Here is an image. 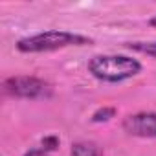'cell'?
<instances>
[{
    "mask_svg": "<svg viewBox=\"0 0 156 156\" xmlns=\"http://www.w3.org/2000/svg\"><path fill=\"white\" fill-rule=\"evenodd\" d=\"M24 156H50L44 149H31V151H28Z\"/></svg>",
    "mask_w": 156,
    "mask_h": 156,
    "instance_id": "obj_9",
    "label": "cell"
},
{
    "mask_svg": "<svg viewBox=\"0 0 156 156\" xmlns=\"http://www.w3.org/2000/svg\"><path fill=\"white\" fill-rule=\"evenodd\" d=\"M72 156H101V149L94 141H77L72 145Z\"/></svg>",
    "mask_w": 156,
    "mask_h": 156,
    "instance_id": "obj_5",
    "label": "cell"
},
{
    "mask_svg": "<svg viewBox=\"0 0 156 156\" xmlns=\"http://www.w3.org/2000/svg\"><path fill=\"white\" fill-rule=\"evenodd\" d=\"M116 108L114 107H101L98 108L94 114H92V121L94 123H105V121H110L114 116H116Z\"/></svg>",
    "mask_w": 156,
    "mask_h": 156,
    "instance_id": "obj_7",
    "label": "cell"
},
{
    "mask_svg": "<svg viewBox=\"0 0 156 156\" xmlns=\"http://www.w3.org/2000/svg\"><path fill=\"white\" fill-rule=\"evenodd\" d=\"M59 147V138L57 136H46L42 140V149L48 152V151H55Z\"/></svg>",
    "mask_w": 156,
    "mask_h": 156,
    "instance_id": "obj_8",
    "label": "cell"
},
{
    "mask_svg": "<svg viewBox=\"0 0 156 156\" xmlns=\"http://www.w3.org/2000/svg\"><path fill=\"white\" fill-rule=\"evenodd\" d=\"M127 48L134 50V51H140V53H145V55H151V57L156 59V41H152V42H129Z\"/></svg>",
    "mask_w": 156,
    "mask_h": 156,
    "instance_id": "obj_6",
    "label": "cell"
},
{
    "mask_svg": "<svg viewBox=\"0 0 156 156\" xmlns=\"http://www.w3.org/2000/svg\"><path fill=\"white\" fill-rule=\"evenodd\" d=\"M92 77L103 83H121L141 72V62L129 55H96L88 62Z\"/></svg>",
    "mask_w": 156,
    "mask_h": 156,
    "instance_id": "obj_1",
    "label": "cell"
},
{
    "mask_svg": "<svg viewBox=\"0 0 156 156\" xmlns=\"http://www.w3.org/2000/svg\"><path fill=\"white\" fill-rule=\"evenodd\" d=\"M85 44H90V39L85 35L62 31V30H50L20 39L17 42V50L20 53H42V51H55L68 46H85Z\"/></svg>",
    "mask_w": 156,
    "mask_h": 156,
    "instance_id": "obj_2",
    "label": "cell"
},
{
    "mask_svg": "<svg viewBox=\"0 0 156 156\" xmlns=\"http://www.w3.org/2000/svg\"><path fill=\"white\" fill-rule=\"evenodd\" d=\"M149 24H151V26H156V17H152V19L149 20Z\"/></svg>",
    "mask_w": 156,
    "mask_h": 156,
    "instance_id": "obj_10",
    "label": "cell"
},
{
    "mask_svg": "<svg viewBox=\"0 0 156 156\" xmlns=\"http://www.w3.org/2000/svg\"><path fill=\"white\" fill-rule=\"evenodd\" d=\"M123 130L129 136L136 138H156V110L130 114L121 123Z\"/></svg>",
    "mask_w": 156,
    "mask_h": 156,
    "instance_id": "obj_4",
    "label": "cell"
},
{
    "mask_svg": "<svg viewBox=\"0 0 156 156\" xmlns=\"http://www.w3.org/2000/svg\"><path fill=\"white\" fill-rule=\"evenodd\" d=\"M2 88L11 98L20 99H50L53 96V87L33 75H13L2 83Z\"/></svg>",
    "mask_w": 156,
    "mask_h": 156,
    "instance_id": "obj_3",
    "label": "cell"
}]
</instances>
